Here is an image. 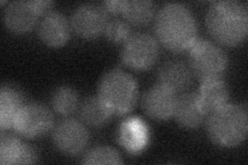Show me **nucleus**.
Instances as JSON below:
<instances>
[{
    "label": "nucleus",
    "mask_w": 248,
    "mask_h": 165,
    "mask_svg": "<svg viewBox=\"0 0 248 165\" xmlns=\"http://www.w3.org/2000/svg\"><path fill=\"white\" fill-rule=\"evenodd\" d=\"M157 78L159 85L176 94L188 87L191 81V73L188 65L184 62L168 61L159 68Z\"/></svg>",
    "instance_id": "dca6fc26"
},
{
    "label": "nucleus",
    "mask_w": 248,
    "mask_h": 165,
    "mask_svg": "<svg viewBox=\"0 0 248 165\" xmlns=\"http://www.w3.org/2000/svg\"><path fill=\"white\" fill-rule=\"evenodd\" d=\"M98 97L113 114H125L133 109L138 101V85L129 74L113 69L100 77Z\"/></svg>",
    "instance_id": "20e7f679"
},
{
    "label": "nucleus",
    "mask_w": 248,
    "mask_h": 165,
    "mask_svg": "<svg viewBox=\"0 0 248 165\" xmlns=\"http://www.w3.org/2000/svg\"><path fill=\"white\" fill-rule=\"evenodd\" d=\"M84 164H121L119 153L112 147L100 146L93 148L82 160Z\"/></svg>",
    "instance_id": "412c9836"
},
{
    "label": "nucleus",
    "mask_w": 248,
    "mask_h": 165,
    "mask_svg": "<svg viewBox=\"0 0 248 165\" xmlns=\"http://www.w3.org/2000/svg\"><path fill=\"white\" fill-rule=\"evenodd\" d=\"M53 125L54 117L48 107L41 104H28L21 107L13 128L23 136L34 138L46 135Z\"/></svg>",
    "instance_id": "0eeeda50"
},
{
    "label": "nucleus",
    "mask_w": 248,
    "mask_h": 165,
    "mask_svg": "<svg viewBox=\"0 0 248 165\" xmlns=\"http://www.w3.org/2000/svg\"><path fill=\"white\" fill-rule=\"evenodd\" d=\"M120 14L127 23L141 26L149 23L155 15V5L150 0H124Z\"/></svg>",
    "instance_id": "a211bd4d"
},
{
    "label": "nucleus",
    "mask_w": 248,
    "mask_h": 165,
    "mask_svg": "<svg viewBox=\"0 0 248 165\" xmlns=\"http://www.w3.org/2000/svg\"><path fill=\"white\" fill-rule=\"evenodd\" d=\"M52 137L54 145L60 152L77 155L86 148L89 135L83 123L75 119H65L56 125Z\"/></svg>",
    "instance_id": "1a4fd4ad"
},
{
    "label": "nucleus",
    "mask_w": 248,
    "mask_h": 165,
    "mask_svg": "<svg viewBox=\"0 0 248 165\" xmlns=\"http://www.w3.org/2000/svg\"><path fill=\"white\" fill-rule=\"evenodd\" d=\"M104 33L108 41L114 44H123L131 35L128 23L120 19L108 21Z\"/></svg>",
    "instance_id": "4be33fe9"
},
{
    "label": "nucleus",
    "mask_w": 248,
    "mask_h": 165,
    "mask_svg": "<svg viewBox=\"0 0 248 165\" xmlns=\"http://www.w3.org/2000/svg\"><path fill=\"white\" fill-rule=\"evenodd\" d=\"M37 161V154L32 147L13 135H1L0 139V163L31 164Z\"/></svg>",
    "instance_id": "4468645a"
},
{
    "label": "nucleus",
    "mask_w": 248,
    "mask_h": 165,
    "mask_svg": "<svg viewBox=\"0 0 248 165\" xmlns=\"http://www.w3.org/2000/svg\"><path fill=\"white\" fill-rule=\"evenodd\" d=\"M208 32L215 42L227 46L242 44L248 32L246 6L237 1H216L206 14Z\"/></svg>",
    "instance_id": "f03ea898"
},
{
    "label": "nucleus",
    "mask_w": 248,
    "mask_h": 165,
    "mask_svg": "<svg viewBox=\"0 0 248 165\" xmlns=\"http://www.w3.org/2000/svg\"><path fill=\"white\" fill-rule=\"evenodd\" d=\"M121 1H106L103 3L105 11L111 13H120Z\"/></svg>",
    "instance_id": "b1692460"
},
{
    "label": "nucleus",
    "mask_w": 248,
    "mask_h": 165,
    "mask_svg": "<svg viewBox=\"0 0 248 165\" xmlns=\"http://www.w3.org/2000/svg\"><path fill=\"white\" fill-rule=\"evenodd\" d=\"M31 2H32L34 9L38 13V15H46L50 13V10L53 5L52 1H46V0H33V1Z\"/></svg>",
    "instance_id": "5701e85b"
},
{
    "label": "nucleus",
    "mask_w": 248,
    "mask_h": 165,
    "mask_svg": "<svg viewBox=\"0 0 248 165\" xmlns=\"http://www.w3.org/2000/svg\"><path fill=\"white\" fill-rule=\"evenodd\" d=\"M22 106L21 94L10 86H3L0 91V127L2 130L14 126Z\"/></svg>",
    "instance_id": "f3484780"
},
{
    "label": "nucleus",
    "mask_w": 248,
    "mask_h": 165,
    "mask_svg": "<svg viewBox=\"0 0 248 165\" xmlns=\"http://www.w3.org/2000/svg\"><path fill=\"white\" fill-rule=\"evenodd\" d=\"M182 127L197 128L205 121L207 113L201 105L197 93H184L176 99L174 115Z\"/></svg>",
    "instance_id": "ddd939ff"
},
{
    "label": "nucleus",
    "mask_w": 248,
    "mask_h": 165,
    "mask_svg": "<svg viewBox=\"0 0 248 165\" xmlns=\"http://www.w3.org/2000/svg\"><path fill=\"white\" fill-rule=\"evenodd\" d=\"M208 115L207 135L217 146L232 148L246 139L248 119L243 107L227 104Z\"/></svg>",
    "instance_id": "7ed1b4c3"
},
{
    "label": "nucleus",
    "mask_w": 248,
    "mask_h": 165,
    "mask_svg": "<svg viewBox=\"0 0 248 165\" xmlns=\"http://www.w3.org/2000/svg\"><path fill=\"white\" fill-rule=\"evenodd\" d=\"M113 113L105 102L97 96L85 99L80 105V117L82 121L92 127H99L107 124Z\"/></svg>",
    "instance_id": "6ab92c4d"
},
{
    "label": "nucleus",
    "mask_w": 248,
    "mask_h": 165,
    "mask_svg": "<svg viewBox=\"0 0 248 165\" xmlns=\"http://www.w3.org/2000/svg\"><path fill=\"white\" fill-rule=\"evenodd\" d=\"M158 54V44L152 35L135 33L123 43L121 59L130 68L144 70L156 62Z\"/></svg>",
    "instance_id": "423d86ee"
},
{
    "label": "nucleus",
    "mask_w": 248,
    "mask_h": 165,
    "mask_svg": "<svg viewBox=\"0 0 248 165\" xmlns=\"http://www.w3.org/2000/svg\"><path fill=\"white\" fill-rule=\"evenodd\" d=\"M228 66V57L221 48L208 39H197L189 48L188 67L201 81L220 77Z\"/></svg>",
    "instance_id": "39448f33"
},
{
    "label": "nucleus",
    "mask_w": 248,
    "mask_h": 165,
    "mask_svg": "<svg viewBox=\"0 0 248 165\" xmlns=\"http://www.w3.org/2000/svg\"><path fill=\"white\" fill-rule=\"evenodd\" d=\"M52 106L56 113L69 116L79 106V96L73 88L61 86L52 94Z\"/></svg>",
    "instance_id": "aec40b11"
},
{
    "label": "nucleus",
    "mask_w": 248,
    "mask_h": 165,
    "mask_svg": "<svg viewBox=\"0 0 248 165\" xmlns=\"http://www.w3.org/2000/svg\"><path fill=\"white\" fill-rule=\"evenodd\" d=\"M197 94L207 115L227 105L230 96L228 85L221 76L202 81Z\"/></svg>",
    "instance_id": "2eb2a0df"
},
{
    "label": "nucleus",
    "mask_w": 248,
    "mask_h": 165,
    "mask_svg": "<svg viewBox=\"0 0 248 165\" xmlns=\"http://www.w3.org/2000/svg\"><path fill=\"white\" fill-rule=\"evenodd\" d=\"M155 34L161 45L173 52L189 50L197 39V23L188 7L167 3L158 11L154 23Z\"/></svg>",
    "instance_id": "f257e3e1"
},
{
    "label": "nucleus",
    "mask_w": 248,
    "mask_h": 165,
    "mask_svg": "<svg viewBox=\"0 0 248 165\" xmlns=\"http://www.w3.org/2000/svg\"><path fill=\"white\" fill-rule=\"evenodd\" d=\"M177 96L174 92L161 85L153 86L142 97L145 114L154 120H168L174 115Z\"/></svg>",
    "instance_id": "9d476101"
},
{
    "label": "nucleus",
    "mask_w": 248,
    "mask_h": 165,
    "mask_svg": "<svg viewBox=\"0 0 248 165\" xmlns=\"http://www.w3.org/2000/svg\"><path fill=\"white\" fill-rule=\"evenodd\" d=\"M38 13L31 1L10 2L3 12L5 27L16 34L27 33L34 27Z\"/></svg>",
    "instance_id": "f8f14e48"
},
{
    "label": "nucleus",
    "mask_w": 248,
    "mask_h": 165,
    "mask_svg": "<svg viewBox=\"0 0 248 165\" xmlns=\"http://www.w3.org/2000/svg\"><path fill=\"white\" fill-rule=\"evenodd\" d=\"M37 34L44 44L57 48L67 43L71 35V24L62 14L50 12L44 15L38 23Z\"/></svg>",
    "instance_id": "9b49d317"
},
{
    "label": "nucleus",
    "mask_w": 248,
    "mask_h": 165,
    "mask_svg": "<svg viewBox=\"0 0 248 165\" xmlns=\"http://www.w3.org/2000/svg\"><path fill=\"white\" fill-rule=\"evenodd\" d=\"M107 13L103 6L95 3H84L72 14L71 27L75 32L83 38H95L106 29L108 24Z\"/></svg>",
    "instance_id": "6e6552de"
}]
</instances>
